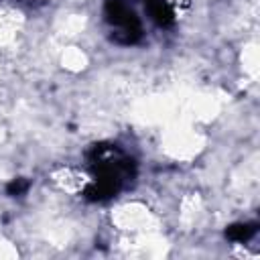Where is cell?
I'll use <instances>...</instances> for the list:
<instances>
[{
	"label": "cell",
	"mask_w": 260,
	"mask_h": 260,
	"mask_svg": "<svg viewBox=\"0 0 260 260\" xmlns=\"http://www.w3.org/2000/svg\"><path fill=\"white\" fill-rule=\"evenodd\" d=\"M89 165H91L93 179H91V189L87 193L95 201L114 197L134 173L132 160L124 152H120L116 146L98 144L93 148V156Z\"/></svg>",
	"instance_id": "6da1fadb"
},
{
	"label": "cell",
	"mask_w": 260,
	"mask_h": 260,
	"mask_svg": "<svg viewBox=\"0 0 260 260\" xmlns=\"http://www.w3.org/2000/svg\"><path fill=\"white\" fill-rule=\"evenodd\" d=\"M254 232H256V228H254V225L240 223V225L230 228L228 236H230L232 240H236V242H246V240H250V238H252V234H254Z\"/></svg>",
	"instance_id": "3957f363"
},
{
	"label": "cell",
	"mask_w": 260,
	"mask_h": 260,
	"mask_svg": "<svg viewBox=\"0 0 260 260\" xmlns=\"http://www.w3.org/2000/svg\"><path fill=\"white\" fill-rule=\"evenodd\" d=\"M106 22L110 24L112 37L122 45H132L140 39V20L134 10L122 0H110L106 4Z\"/></svg>",
	"instance_id": "7a4b0ae2"
}]
</instances>
